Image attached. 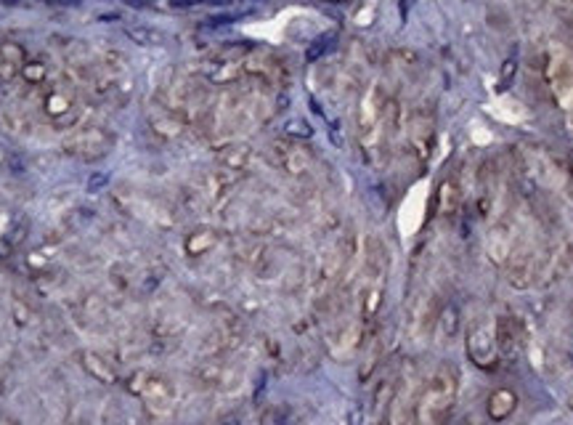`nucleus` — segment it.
Here are the masks:
<instances>
[{"label": "nucleus", "instance_id": "obj_1", "mask_svg": "<svg viewBox=\"0 0 573 425\" xmlns=\"http://www.w3.org/2000/svg\"><path fill=\"white\" fill-rule=\"evenodd\" d=\"M494 349H497V343H494L489 324H483V321L475 324L467 335V354L472 356V361L478 367H489L491 359H494Z\"/></svg>", "mask_w": 573, "mask_h": 425}, {"label": "nucleus", "instance_id": "obj_2", "mask_svg": "<svg viewBox=\"0 0 573 425\" xmlns=\"http://www.w3.org/2000/svg\"><path fill=\"white\" fill-rule=\"evenodd\" d=\"M515 409V394L512 391H507V388H499V391H494L489 399V415L491 420H497V423H502V420H507V415Z\"/></svg>", "mask_w": 573, "mask_h": 425}, {"label": "nucleus", "instance_id": "obj_3", "mask_svg": "<svg viewBox=\"0 0 573 425\" xmlns=\"http://www.w3.org/2000/svg\"><path fill=\"white\" fill-rule=\"evenodd\" d=\"M128 35H131L138 46H162L168 35L160 32V29H151V27H128Z\"/></svg>", "mask_w": 573, "mask_h": 425}, {"label": "nucleus", "instance_id": "obj_4", "mask_svg": "<svg viewBox=\"0 0 573 425\" xmlns=\"http://www.w3.org/2000/svg\"><path fill=\"white\" fill-rule=\"evenodd\" d=\"M335 40H338V32H324L321 38L313 40V46L308 48L305 59H308V61H316V59H321L329 51V48L335 46Z\"/></svg>", "mask_w": 573, "mask_h": 425}, {"label": "nucleus", "instance_id": "obj_5", "mask_svg": "<svg viewBox=\"0 0 573 425\" xmlns=\"http://www.w3.org/2000/svg\"><path fill=\"white\" fill-rule=\"evenodd\" d=\"M441 202H443V208H449V210L457 208V202H460V189H457L454 181H446V184L441 186Z\"/></svg>", "mask_w": 573, "mask_h": 425}, {"label": "nucleus", "instance_id": "obj_6", "mask_svg": "<svg viewBox=\"0 0 573 425\" xmlns=\"http://www.w3.org/2000/svg\"><path fill=\"white\" fill-rule=\"evenodd\" d=\"M517 72V59L509 56L504 64H502V75H499V91H507L509 83H512V77H515Z\"/></svg>", "mask_w": 573, "mask_h": 425}, {"label": "nucleus", "instance_id": "obj_7", "mask_svg": "<svg viewBox=\"0 0 573 425\" xmlns=\"http://www.w3.org/2000/svg\"><path fill=\"white\" fill-rule=\"evenodd\" d=\"M287 133H290V136H298V139H310V136H313V128H310L305 120L295 117V120L287 123Z\"/></svg>", "mask_w": 573, "mask_h": 425}, {"label": "nucleus", "instance_id": "obj_8", "mask_svg": "<svg viewBox=\"0 0 573 425\" xmlns=\"http://www.w3.org/2000/svg\"><path fill=\"white\" fill-rule=\"evenodd\" d=\"M199 3H207V0H170L173 9H194Z\"/></svg>", "mask_w": 573, "mask_h": 425}, {"label": "nucleus", "instance_id": "obj_9", "mask_svg": "<svg viewBox=\"0 0 573 425\" xmlns=\"http://www.w3.org/2000/svg\"><path fill=\"white\" fill-rule=\"evenodd\" d=\"M207 3H213V6H231L234 0H207Z\"/></svg>", "mask_w": 573, "mask_h": 425}, {"label": "nucleus", "instance_id": "obj_10", "mask_svg": "<svg viewBox=\"0 0 573 425\" xmlns=\"http://www.w3.org/2000/svg\"><path fill=\"white\" fill-rule=\"evenodd\" d=\"M61 6H77V3H83V0H56Z\"/></svg>", "mask_w": 573, "mask_h": 425}, {"label": "nucleus", "instance_id": "obj_11", "mask_svg": "<svg viewBox=\"0 0 573 425\" xmlns=\"http://www.w3.org/2000/svg\"><path fill=\"white\" fill-rule=\"evenodd\" d=\"M0 3H6V6H16V3H21V0H0Z\"/></svg>", "mask_w": 573, "mask_h": 425}]
</instances>
